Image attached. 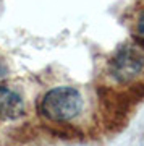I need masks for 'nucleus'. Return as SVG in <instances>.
I'll return each mask as SVG.
<instances>
[{
    "instance_id": "f257e3e1",
    "label": "nucleus",
    "mask_w": 144,
    "mask_h": 146,
    "mask_svg": "<svg viewBox=\"0 0 144 146\" xmlns=\"http://www.w3.org/2000/svg\"><path fill=\"white\" fill-rule=\"evenodd\" d=\"M83 96L73 86H57L47 91L39 101L37 110L44 119L65 123L83 112Z\"/></svg>"
},
{
    "instance_id": "f03ea898",
    "label": "nucleus",
    "mask_w": 144,
    "mask_h": 146,
    "mask_svg": "<svg viewBox=\"0 0 144 146\" xmlns=\"http://www.w3.org/2000/svg\"><path fill=\"white\" fill-rule=\"evenodd\" d=\"M144 72V52L136 46H122L107 65L108 76L120 84H126Z\"/></svg>"
},
{
    "instance_id": "39448f33",
    "label": "nucleus",
    "mask_w": 144,
    "mask_h": 146,
    "mask_svg": "<svg viewBox=\"0 0 144 146\" xmlns=\"http://www.w3.org/2000/svg\"><path fill=\"white\" fill-rule=\"evenodd\" d=\"M8 76V67H7V63L5 60L0 57V80H3Z\"/></svg>"
},
{
    "instance_id": "7ed1b4c3",
    "label": "nucleus",
    "mask_w": 144,
    "mask_h": 146,
    "mask_svg": "<svg viewBox=\"0 0 144 146\" xmlns=\"http://www.w3.org/2000/svg\"><path fill=\"white\" fill-rule=\"evenodd\" d=\"M24 112V101L21 94L5 84H0V120H18Z\"/></svg>"
},
{
    "instance_id": "20e7f679",
    "label": "nucleus",
    "mask_w": 144,
    "mask_h": 146,
    "mask_svg": "<svg viewBox=\"0 0 144 146\" xmlns=\"http://www.w3.org/2000/svg\"><path fill=\"white\" fill-rule=\"evenodd\" d=\"M134 31H136V36L144 41V8L139 11L138 18L134 21Z\"/></svg>"
}]
</instances>
